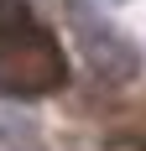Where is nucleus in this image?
<instances>
[{
    "mask_svg": "<svg viewBox=\"0 0 146 151\" xmlns=\"http://www.w3.org/2000/svg\"><path fill=\"white\" fill-rule=\"evenodd\" d=\"M63 47L26 0H0V94H47L63 83Z\"/></svg>",
    "mask_w": 146,
    "mask_h": 151,
    "instance_id": "obj_1",
    "label": "nucleus"
},
{
    "mask_svg": "<svg viewBox=\"0 0 146 151\" xmlns=\"http://www.w3.org/2000/svg\"><path fill=\"white\" fill-rule=\"evenodd\" d=\"M68 21H73L78 58L94 68V78H104V83H131L136 78V68H141L136 42L94 5V0H68Z\"/></svg>",
    "mask_w": 146,
    "mask_h": 151,
    "instance_id": "obj_2",
    "label": "nucleus"
},
{
    "mask_svg": "<svg viewBox=\"0 0 146 151\" xmlns=\"http://www.w3.org/2000/svg\"><path fill=\"white\" fill-rule=\"evenodd\" d=\"M0 151H47V141L37 136L26 120H11V115H0Z\"/></svg>",
    "mask_w": 146,
    "mask_h": 151,
    "instance_id": "obj_3",
    "label": "nucleus"
}]
</instances>
